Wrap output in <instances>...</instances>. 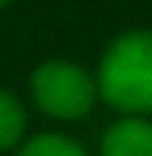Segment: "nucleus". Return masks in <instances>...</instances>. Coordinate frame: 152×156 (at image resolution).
Returning <instances> with one entry per match:
<instances>
[{
  "label": "nucleus",
  "mask_w": 152,
  "mask_h": 156,
  "mask_svg": "<svg viewBox=\"0 0 152 156\" xmlns=\"http://www.w3.org/2000/svg\"><path fill=\"white\" fill-rule=\"evenodd\" d=\"M16 156H89V153L73 137L48 131V134H35V137L22 140L16 147Z\"/></svg>",
  "instance_id": "obj_5"
},
{
  "label": "nucleus",
  "mask_w": 152,
  "mask_h": 156,
  "mask_svg": "<svg viewBox=\"0 0 152 156\" xmlns=\"http://www.w3.org/2000/svg\"><path fill=\"white\" fill-rule=\"evenodd\" d=\"M98 99L121 115H152V29H130L105 48L95 70Z\"/></svg>",
  "instance_id": "obj_1"
},
{
  "label": "nucleus",
  "mask_w": 152,
  "mask_h": 156,
  "mask_svg": "<svg viewBox=\"0 0 152 156\" xmlns=\"http://www.w3.org/2000/svg\"><path fill=\"white\" fill-rule=\"evenodd\" d=\"M101 156H152V121L140 115H124L108 124L98 147Z\"/></svg>",
  "instance_id": "obj_3"
},
{
  "label": "nucleus",
  "mask_w": 152,
  "mask_h": 156,
  "mask_svg": "<svg viewBox=\"0 0 152 156\" xmlns=\"http://www.w3.org/2000/svg\"><path fill=\"white\" fill-rule=\"evenodd\" d=\"M25 124L29 115L22 99L10 89H0V150H16L25 140Z\"/></svg>",
  "instance_id": "obj_4"
},
{
  "label": "nucleus",
  "mask_w": 152,
  "mask_h": 156,
  "mask_svg": "<svg viewBox=\"0 0 152 156\" xmlns=\"http://www.w3.org/2000/svg\"><path fill=\"white\" fill-rule=\"evenodd\" d=\"M6 3H10V0H0V10H3V6H6Z\"/></svg>",
  "instance_id": "obj_6"
},
{
  "label": "nucleus",
  "mask_w": 152,
  "mask_h": 156,
  "mask_svg": "<svg viewBox=\"0 0 152 156\" xmlns=\"http://www.w3.org/2000/svg\"><path fill=\"white\" fill-rule=\"evenodd\" d=\"M32 99L54 121H79L98 105V83L73 61H45L32 70Z\"/></svg>",
  "instance_id": "obj_2"
}]
</instances>
